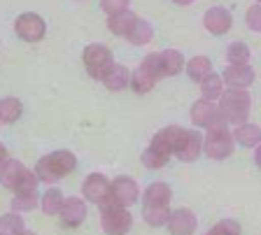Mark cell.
Here are the masks:
<instances>
[{
  "label": "cell",
  "instance_id": "cell-18",
  "mask_svg": "<svg viewBox=\"0 0 261 235\" xmlns=\"http://www.w3.org/2000/svg\"><path fill=\"white\" fill-rule=\"evenodd\" d=\"M170 200H173V191L166 182H154L142 193V205H170Z\"/></svg>",
  "mask_w": 261,
  "mask_h": 235
},
{
  "label": "cell",
  "instance_id": "cell-12",
  "mask_svg": "<svg viewBox=\"0 0 261 235\" xmlns=\"http://www.w3.org/2000/svg\"><path fill=\"white\" fill-rule=\"evenodd\" d=\"M222 79L226 86L247 89L254 82V70L250 68V63H228V68L222 72Z\"/></svg>",
  "mask_w": 261,
  "mask_h": 235
},
{
  "label": "cell",
  "instance_id": "cell-19",
  "mask_svg": "<svg viewBox=\"0 0 261 235\" xmlns=\"http://www.w3.org/2000/svg\"><path fill=\"white\" fill-rule=\"evenodd\" d=\"M100 82L105 84V86L110 89V91H121V89L128 86L130 82V72L126 66H119V63H112V66L108 68V72H105V77L100 79Z\"/></svg>",
  "mask_w": 261,
  "mask_h": 235
},
{
  "label": "cell",
  "instance_id": "cell-22",
  "mask_svg": "<svg viewBox=\"0 0 261 235\" xmlns=\"http://www.w3.org/2000/svg\"><path fill=\"white\" fill-rule=\"evenodd\" d=\"M23 114V105L19 98L14 96H7V98H0V124H16Z\"/></svg>",
  "mask_w": 261,
  "mask_h": 235
},
{
  "label": "cell",
  "instance_id": "cell-38",
  "mask_svg": "<svg viewBox=\"0 0 261 235\" xmlns=\"http://www.w3.org/2000/svg\"><path fill=\"white\" fill-rule=\"evenodd\" d=\"M173 3L179 7H187V5H191V3H196V0H173Z\"/></svg>",
  "mask_w": 261,
  "mask_h": 235
},
{
  "label": "cell",
  "instance_id": "cell-36",
  "mask_svg": "<svg viewBox=\"0 0 261 235\" xmlns=\"http://www.w3.org/2000/svg\"><path fill=\"white\" fill-rule=\"evenodd\" d=\"M130 0H103L100 5H103V10L108 12V14H114V12H121L128 7Z\"/></svg>",
  "mask_w": 261,
  "mask_h": 235
},
{
  "label": "cell",
  "instance_id": "cell-40",
  "mask_svg": "<svg viewBox=\"0 0 261 235\" xmlns=\"http://www.w3.org/2000/svg\"><path fill=\"white\" fill-rule=\"evenodd\" d=\"M256 3H259V5H261V0H256Z\"/></svg>",
  "mask_w": 261,
  "mask_h": 235
},
{
  "label": "cell",
  "instance_id": "cell-30",
  "mask_svg": "<svg viewBox=\"0 0 261 235\" xmlns=\"http://www.w3.org/2000/svg\"><path fill=\"white\" fill-rule=\"evenodd\" d=\"M38 184H40V180H38V175H35V170H23V175L19 177V182L14 184V189L12 191L14 193H38Z\"/></svg>",
  "mask_w": 261,
  "mask_h": 235
},
{
  "label": "cell",
  "instance_id": "cell-27",
  "mask_svg": "<svg viewBox=\"0 0 261 235\" xmlns=\"http://www.w3.org/2000/svg\"><path fill=\"white\" fill-rule=\"evenodd\" d=\"M26 233V224L19 212H10L0 217V235H21Z\"/></svg>",
  "mask_w": 261,
  "mask_h": 235
},
{
  "label": "cell",
  "instance_id": "cell-14",
  "mask_svg": "<svg viewBox=\"0 0 261 235\" xmlns=\"http://www.w3.org/2000/svg\"><path fill=\"white\" fill-rule=\"evenodd\" d=\"M179 133L182 128L179 126H166L152 137V142H149V149H154L156 154H161L163 159H170L173 156V149L179 140Z\"/></svg>",
  "mask_w": 261,
  "mask_h": 235
},
{
  "label": "cell",
  "instance_id": "cell-3",
  "mask_svg": "<svg viewBox=\"0 0 261 235\" xmlns=\"http://www.w3.org/2000/svg\"><path fill=\"white\" fill-rule=\"evenodd\" d=\"M161 63H159V51L154 54H147L145 61L136 68V72H130V82L128 86L136 93H149L154 89V84L161 79Z\"/></svg>",
  "mask_w": 261,
  "mask_h": 235
},
{
  "label": "cell",
  "instance_id": "cell-17",
  "mask_svg": "<svg viewBox=\"0 0 261 235\" xmlns=\"http://www.w3.org/2000/svg\"><path fill=\"white\" fill-rule=\"evenodd\" d=\"M138 17L126 7L121 12H114V14H108V28L112 35H119V38H128L130 28L136 26Z\"/></svg>",
  "mask_w": 261,
  "mask_h": 235
},
{
  "label": "cell",
  "instance_id": "cell-35",
  "mask_svg": "<svg viewBox=\"0 0 261 235\" xmlns=\"http://www.w3.org/2000/svg\"><path fill=\"white\" fill-rule=\"evenodd\" d=\"M245 21H247V28L254 31V33H261V5H252L245 14Z\"/></svg>",
  "mask_w": 261,
  "mask_h": 235
},
{
  "label": "cell",
  "instance_id": "cell-11",
  "mask_svg": "<svg viewBox=\"0 0 261 235\" xmlns=\"http://www.w3.org/2000/svg\"><path fill=\"white\" fill-rule=\"evenodd\" d=\"M231 23H233V17L226 7H210L203 17V26H205L207 33L212 35H224L231 31Z\"/></svg>",
  "mask_w": 261,
  "mask_h": 235
},
{
  "label": "cell",
  "instance_id": "cell-34",
  "mask_svg": "<svg viewBox=\"0 0 261 235\" xmlns=\"http://www.w3.org/2000/svg\"><path fill=\"white\" fill-rule=\"evenodd\" d=\"M166 163H168V159H163L161 154H156L154 149L147 147L145 152H142V165H145V168H149V170H159V168H163Z\"/></svg>",
  "mask_w": 261,
  "mask_h": 235
},
{
  "label": "cell",
  "instance_id": "cell-26",
  "mask_svg": "<svg viewBox=\"0 0 261 235\" xmlns=\"http://www.w3.org/2000/svg\"><path fill=\"white\" fill-rule=\"evenodd\" d=\"M185 68H187V75H189L194 82H201L203 77H207L212 72V63L207 56H194Z\"/></svg>",
  "mask_w": 261,
  "mask_h": 235
},
{
  "label": "cell",
  "instance_id": "cell-9",
  "mask_svg": "<svg viewBox=\"0 0 261 235\" xmlns=\"http://www.w3.org/2000/svg\"><path fill=\"white\" fill-rule=\"evenodd\" d=\"M14 33L21 40H26V42H40L44 38V33H47V23L35 12H23L14 21Z\"/></svg>",
  "mask_w": 261,
  "mask_h": 235
},
{
  "label": "cell",
  "instance_id": "cell-6",
  "mask_svg": "<svg viewBox=\"0 0 261 235\" xmlns=\"http://www.w3.org/2000/svg\"><path fill=\"white\" fill-rule=\"evenodd\" d=\"M82 61H84V66H87L89 75L93 77V79H103L105 72H108V68L112 66V51L105 47V44H89V47H84V51H82Z\"/></svg>",
  "mask_w": 261,
  "mask_h": 235
},
{
  "label": "cell",
  "instance_id": "cell-16",
  "mask_svg": "<svg viewBox=\"0 0 261 235\" xmlns=\"http://www.w3.org/2000/svg\"><path fill=\"white\" fill-rule=\"evenodd\" d=\"M166 226H168V230L173 235H191V233H196V226L198 224H196L194 212H189V210H177V212H170Z\"/></svg>",
  "mask_w": 261,
  "mask_h": 235
},
{
  "label": "cell",
  "instance_id": "cell-33",
  "mask_svg": "<svg viewBox=\"0 0 261 235\" xmlns=\"http://www.w3.org/2000/svg\"><path fill=\"white\" fill-rule=\"evenodd\" d=\"M207 233L210 235H240L243 233V228H240V224L238 221H233V219H222V221L212 226Z\"/></svg>",
  "mask_w": 261,
  "mask_h": 235
},
{
  "label": "cell",
  "instance_id": "cell-37",
  "mask_svg": "<svg viewBox=\"0 0 261 235\" xmlns=\"http://www.w3.org/2000/svg\"><path fill=\"white\" fill-rule=\"evenodd\" d=\"M254 161H256V165L261 168V142L256 144V154H254Z\"/></svg>",
  "mask_w": 261,
  "mask_h": 235
},
{
  "label": "cell",
  "instance_id": "cell-10",
  "mask_svg": "<svg viewBox=\"0 0 261 235\" xmlns=\"http://www.w3.org/2000/svg\"><path fill=\"white\" fill-rule=\"evenodd\" d=\"M203 152V135L196 131H189V128H182L179 133V140L173 149V156H177L179 161H185V163H191L201 156Z\"/></svg>",
  "mask_w": 261,
  "mask_h": 235
},
{
  "label": "cell",
  "instance_id": "cell-28",
  "mask_svg": "<svg viewBox=\"0 0 261 235\" xmlns=\"http://www.w3.org/2000/svg\"><path fill=\"white\" fill-rule=\"evenodd\" d=\"M63 193L59 191V189H47L42 196V200H40V205H42V212L47 214V217H54V214L61 212V205H63Z\"/></svg>",
  "mask_w": 261,
  "mask_h": 235
},
{
  "label": "cell",
  "instance_id": "cell-1",
  "mask_svg": "<svg viewBox=\"0 0 261 235\" xmlns=\"http://www.w3.org/2000/svg\"><path fill=\"white\" fill-rule=\"evenodd\" d=\"M77 168V159L75 154L68 152V149H59V152H51L49 156H42L35 165V175L40 182L44 184H54V182L63 180L65 175H70L72 170Z\"/></svg>",
  "mask_w": 261,
  "mask_h": 235
},
{
  "label": "cell",
  "instance_id": "cell-20",
  "mask_svg": "<svg viewBox=\"0 0 261 235\" xmlns=\"http://www.w3.org/2000/svg\"><path fill=\"white\" fill-rule=\"evenodd\" d=\"M23 170H26V165H23L21 161L10 159V156H7V159L0 163V184L12 191V189H14V184L19 182V177L23 175Z\"/></svg>",
  "mask_w": 261,
  "mask_h": 235
},
{
  "label": "cell",
  "instance_id": "cell-32",
  "mask_svg": "<svg viewBox=\"0 0 261 235\" xmlns=\"http://www.w3.org/2000/svg\"><path fill=\"white\" fill-rule=\"evenodd\" d=\"M226 58H228V63H250V49H247V44H243V42L228 44Z\"/></svg>",
  "mask_w": 261,
  "mask_h": 235
},
{
  "label": "cell",
  "instance_id": "cell-2",
  "mask_svg": "<svg viewBox=\"0 0 261 235\" xmlns=\"http://www.w3.org/2000/svg\"><path fill=\"white\" fill-rule=\"evenodd\" d=\"M250 107H252V98L247 89H233L228 86V91H222L219 96V112L226 116L228 124H245L250 116Z\"/></svg>",
  "mask_w": 261,
  "mask_h": 235
},
{
  "label": "cell",
  "instance_id": "cell-24",
  "mask_svg": "<svg viewBox=\"0 0 261 235\" xmlns=\"http://www.w3.org/2000/svg\"><path fill=\"white\" fill-rule=\"evenodd\" d=\"M170 205H142V219H145L149 226L159 228V226H166L170 217Z\"/></svg>",
  "mask_w": 261,
  "mask_h": 235
},
{
  "label": "cell",
  "instance_id": "cell-13",
  "mask_svg": "<svg viewBox=\"0 0 261 235\" xmlns=\"http://www.w3.org/2000/svg\"><path fill=\"white\" fill-rule=\"evenodd\" d=\"M82 191H84V198H87L89 202H96V205H100V202L108 200L110 180L105 175H100V172H93V175H89L87 180H84V184H82Z\"/></svg>",
  "mask_w": 261,
  "mask_h": 235
},
{
  "label": "cell",
  "instance_id": "cell-23",
  "mask_svg": "<svg viewBox=\"0 0 261 235\" xmlns=\"http://www.w3.org/2000/svg\"><path fill=\"white\" fill-rule=\"evenodd\" d=\"M233 140L243 147H256L261 142V128L254 126V124H238L233 131Z\"/></svg>",
  "mask_w": 261,
  "mask_h": 235
},
{
  "label": "cell",
  "instance_id": "cell-5",
  "mask_svg": "<svg viewBox=\"0 0 261 235\" xmlns=\"http://www.w3.org/2000/svg\"><path fill=\"white\" fill-rule=\"evenodd\" d=\"M100 226L110 235H121L130 230L133 217H130L128 208H121L114 202H100Z\"/></svg>",
  "mask_w": 261,
  "mask_h": 235
},
{
  "label": "cell",
  "instance_id": "cell-15",
  "mask_svg": "<svg viewBox=\"0 0 261 235\" xmlns=\"http://www.w3.org/2000/svg\"><path fill=\"white\" fill-rule=\"evenodd\" d=\"M59 214H61L63 226H68V228H77V226L84 221V217H87V205H84V200L77 198V196L65 198Z\"/></svg>",
  "mask_w": 261,
  "mask_h": 235
},
{
  "label": "cell",
  "instance_id": "cell-39",
  "mask_svg": "<svg viewBox=\"0 0 261 235\" xmlns=\"http://www.w3.org/2000/svg\"><path fill=\"white\" fill-rule=\"evenodd\" d=\"M7 159V149H5V144H0V163Z\"/></svg>",
  "mask_w": 261,
  "mask_h": 235
},
{
  "label": "cell",
  "instance_id": "cell-29",
  "mask_svg": "<svg viewBox=\"0 0 261 235\" xmlns=\"http://www.w3.org/2000/svg\"><path fill=\"white\" fill-rule=\"evenodd\" d=\"M152 38H154V28L149 26L145 19H138L136 26L130 28V33H128L130 44H136V47H140V44H147Z\"/></svg>",
  "mask_w": 261,
  "mask_h": 235
},
{
  "label": "cell",
  "instance_id": "cell-7",
  "mask_svg": "<svg viewBox=\"0 0 261 235\" xmlns=\"http://www.w3.org/2000/svg\"><path fill=\"white\" fill-rule=\"evenodd\" d=\"M138 198H140V189H138L136 180L128 175H119L110 182V193L105 202H114V205H121V208H130L136 205Z\"/></svg>",
  "mask_w": 261,
  "mask_h": 235
},
{
  "label": "cell",
  "instance_id": "cell-21",
  "mask_svg": "<svg viewBox=\"0 0 261 235\" xmlns=\"http://www.w3.org/2000/svg\"><path fill=\"white\" fill-rule=\"evenodd\" d=\"M159 63H161V75L163 77H173L185 68V56L177 49H163L159 51Z\"/></svg>",
  "mask_w": 261,
  "mask_h": 235
},
{
  "label": "cell",
  "instance_id": "cell-25",
  "mask_svg": "<svg viewBox=\"0 0 261 235\" xmlns=\"http://www.w3.org/2000/svg\"><path fill=\"white\" fill-rule=\"evenodd\" d=\"M224 91V79L222 75H215V72H210L207 77H203L201 79V96L205 100H219V96H222Z\"/></svg>",
  "mask_w": 261,
  "mask_h": 235
},
{
  "label": "cell",
  "instance_id": "cell-4",
  "mask_svg": "<svg viewBox=\"0 0 261 235\" xmlns=\"http://www.w3.org/2000/svg\"><path fill=\"white\" fill-rule=\"evenodd\" d=\"M233 133L226 126L207 128V135L203 137V152L215 161H224L233 154Z\"/></svg>",
  "mask_w": 261,
  "mask_h": 235
},
{
  "label": "cell",
  "instance_id": "cell-8",
  "mask_svg": "<svg viewBox=\"0 0 261 235\" xmlns=\"http://www.w3.org/2000/svg\"><path fill=\"white\" fill-rule=\"evenodd\" d=\"M191 124H194L196 128H215V126H228L226 116L219 112V107L212 100H196L194 105H191Z\"/></svg>",
  "mask_w": 261,
  "mask_h": 235
},
{
  "label": "cell",
  "instance_id": "cell-31",
  "mask_svg": "<svg viewBox=\"0 0 261 235\" xmlns=\"http://www.w3.org/2000/svg\"><path fill=\"white\" fill-rule=\"evenodd\" d=\"M35 208H38V193H14V198H12L14 212H31Z\"/></svg>",
  "mask_w": 261,
  "mask_h": 235
}]
</instances>
